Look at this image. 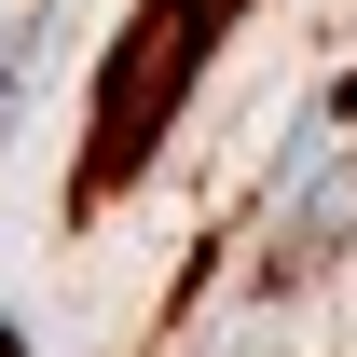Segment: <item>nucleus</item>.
<instances>
[{"label": "nucleus", "mask_w": 357, "mask_h": 357, "mask_svg": "<svg viewBox=\"0 0 357 357\" xmlns=\"http://www.w3.org/2000/svg\"><path fill=\"white\" fill-rule=\"evenodd\" d=\"M234 14H248V0H137V14H124V42L96 55V151H83V206H110V192L165 151V124L192 110V83L220 69Z\"/></svg>", "instance_id": "1"}, {"label": "nucleus", "mask_w": 357, "mask_h": 357, "mask_svg": "<svg viewBox=\"0 0 357 357\" xmlns=\"http://www.w3.org/2000/svg\"><path fill=\"white\" fill-rule=\"evenodd\" d=\"M0 357H28V344H14V330H0Z\"/></svg>", "instance_id": "2"}]
</instances>
